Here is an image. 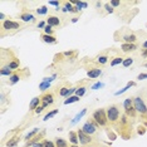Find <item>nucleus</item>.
I'll use <instances>...</instances> for the list:
<instances>
[{
	"mask_svg": "<svg viewBox=\"0 0 147 147\" xmlns=\"http://www.w3.org/2000/svg\"><path fill=\"white\" fill-rule=\"evenodd\" d=\"M133 107L136 109L137 115H140V117L143 119V121H147V107L143 102V99L141 97H136L133 99ZM147 124V122H146Z\"/></svg>",
	"mask_w": 147,
	"mask_h": 147,
	"instance_id": "f257e3e1",
	"label": "nucleus"
},
{
	"mask_svg": "<svg viewBox=\"0 0 147 147\" xmlns=\"http://www.w3.org/2000/svg\"><path fill=\"white\" fill-rule=\"evenodd\" d=\"M79 101V97L78 96H73V97H69L68 99L64 101V105H69V103H74V102H78Z\"/></svg>",
	"mask_w": 147,
	"mask_h": 147,
	"instance_id": "b1692460",
	"label": "nucleus"
},
{
	"mask_svg": "<svg viewBox=\"0 0 147 147\" xmlns=\"http://www.w3.org/2000/svg\"><path fill=\"white\" fill-rule=\"evenodd\" d=\"M147 78V73H142V74H138V77H137V79H146Z\"/></svg>",
	"mask_w": 147,
	"mask_h": 147,
	"instance_id": "a19ab883",
	"label": "nucleus"
},
{
	"mask_svg": "<svg viewBox=\"0 0 147 147\" xmlns=\"http://www.w3.org/2000/svg\"><path fill=\"white\" fill-rule=\"evenodd\" d=\"M77 20H78V18H73V19H72V23H77Z\"/></svg>",
	"mask_w": 147,
	"mask_h": 147,
	"instance_id": "8fccbe9b",
	"label": "nucleus"
},
{
	"mask_svg": "<svg viewBox=\"0 0 147 147\" xmlns=\"http://www.w3.org/2000/svg\"><path fill=\"white\" fill-rule=\"evenodd\" d=\"M85 91H87V88H85V87H78L77 91H75V96L82 97V96H83V94L85 93Z\"/></svg>",
	"mask_w": 147,
	"mask_h": 147,
	"instance_id": "a878e982",
	"label": "nucleus"
},
{
	"mask_svg": "<svg viewBox=\"0 0 147 147\" xmlns=\"http://www.w3.org/2000/svg\"><path fill=\"white\" fill-rule=\"evenodd\" d=\"M57 113H58V109H53V111H52V112L47 113V115H45V117H44V121H47V119L52 118V117H54V116H56Z\"/></svg>",
	"mask_w": 147,
	"mask_h": 147,
	"instance_id": "2f4dec72",
	"label": "nucleus"
},
{
	"mask_svg": "<svg viewBox=\"0 0 147 147\" xmlns=\"http://www.w3.org/2000/svg\"><path fill=\"white\" fill-rule=\"evenodd\" d=\"M143 48H145V49H147V40H146L145 43H143Z\"/></svg>",
	"mask_w": 147,
	"mask_h": 147,
	"instance_id": "3c124183",
	"label": "nucleus"
},
{
	"mask_svg": "<svg viewBox=\"0 0 147 147\" xmlns=\"http://www.w3.org/2000/svg\"><path fill=\"white\" fill-rule=\"evenodd\" d=\"M69 141L73 143V145H77V143L79 142L78 134L75 133V132H73V131H70V132H69Z\"/></svg>",
	"mask_w": 147,
	"mask_h": 147,
	"instance_id": "a211bd4d",
	"label": "nucleus"
},
{
	"mask_svg": "<svg viewBox=\"0 0 147 147\" xmlns=\"http://www.w3.org/2000/svg\"><path fill=\"white\" fill-rule=\"evenodd\" d=\"M49 87H50V83H49V82H42V83L39 84V89L40 91H45V89H48Z\"/></svg>",
	"mask_w": 147,
	"mask_h": 147,
	"instance_id": "7c9ffc66",
	"label": "nucleus"
},
{
	"mask_svg": "<svg viewBox=\"0 0 147 147\" xmlns=\"http://www.w3.org/2000/svg\"><path fill=\"white\" fill-rule=\"evenodd\" d=\"M69 147H78L77 145H72V146H69Z\"/></svg>",
	"mask_w": 147,
	"mask_h": 147,
	"instance_id": "603ef678",
	"label": "nucleus"
},
{
	"mask_svg": "<svg viewBox=\"0 0 147 147\" xmlns=\"http://www.w3.org/2000/svg\"><path fill=\"white\" fill-rule=\"evenodd\" d=\"M77 134H78L79 143H81V145H83L84 147L85 146H89V145H93V143H94V140L92 138L89 134H85L83 131H82V128H81V130H78Z\"/></svg>",
	"mask_w": 147,
	"mask_h": 147,
	"instance_id": "20e7f679",
	"label": "nucleus"
},
{
	"mask_svg": "<svg viewBox=\"0 0 147 147\" xmlns=\"http://www.w3.org/2000/svg\"><path fill=\"white\" fill-rule=\"evenodd\" d=\"M109 5L113 8V7H119L121 5V1H117V0H112L111 3H109Z\"/></svg>",
	"mask_w": 147,
	"mask_h": 147,
	"instance_id": "4c0bfd02",
	"label": "nucleus"
},
{
	"mask_svg": "<svg viewBox=\"0 0 147 147\" xmlns=\"http://www.w3.org/2000/svg\"><path fill=\"white\" fill-rule=\"evenodd\" d=\"M85 147H102V146H99L98 143H93V145H89V146H85Z\"/></svg>",
	"mask_w": 147,
	"mask_h": 147,
	"instance_id": "49530a36",
	"label": "nucleus"
},
{
	"mask_svg": "<svg viewBox=\"0 0 147 147\" xmlns=\"http://www.w3.org/2000/svg\"><path fill=\"white\" fill-rule=\"evenodd\" d=\"M107 60H108V57L107 56H99L97 58V63H99V64H106Z\"/></svg>",
	"mask_w": 147,
	"mask_h": 147,
	"instance_id": "cd10ccee",
	"label": "nucleus"
},
{
	"mask_svg": "<svg viewBox=\"0 0 147 147\" xmlns=\"http://www.w3.org/2000/svg\"><path fill=\"white\" fill-rule=\"evenodd\" d=\"M43 109H44V107H43V106H39L38 108L35 109V113H36V115H39V113H42V112H43Z\"/></svg>",
	"mask_w": 147,
	"mask_h": 147,
	"instance_id": "79ce46f5",
	"label": "nucleus"
},
{
	"mask_svg": "<svg viewBox=\"0 0 147 147\" xmlns=\"http://www.w3.org/2000/svg\"><path fill=\"white\" fill-rule=\"evenodd\" d=\"M38 132H39V128H34V130H33V131H32V132H30V133H28V134H26L25 140H30V138H32V137H34V136H35V134H36V133H38Z\"/></svg>",
	"mask_w": 147,
	"mask_h": 147,
	"instance_id": "473e14b6",
	"label": "nucleus"
},
{
	"mask_svg": "<svg viewBox=\"0 0 147 147\" xmlns=\"http://www.w3.org/2000/svg\"><path fill=\"white\" fill-rule=\"evenodd\" d=\"M40 99H42V106L44 107V108L54 102V97H53V94L52 93H44L40 97Z\"/></svg>",
	"mask_w": 147,
	"mask_h": 147,
	"instance_id": "0eeeda50",
	"label": "nucleus"
},
{
	"mask_svg": "<svg viewBox=\"0 0 147 147\" xmlns=\"http://www.w3.org/2000/svg\"><path fill=\"white\" fill-rule=\"evenodd\" d=\"M133 107V99H131V98H126L123 102V108H124V112L128 111L130 108H132Z\"/></svg>",
	"mask_w": 147,
	"mask_h": 147,
	"instance_id": "dca6fc26",
	"label": "nucleus"
},
{
	"mask_svg": "<svg viewBox=\"0 0 147 147\" xmlns=\"http://www.w3.org/2000/svg\"><path fill=\"white\" fill-rule=\"evenodd\" d=\"M36 13L39 15H44V14L48 13V9H47V7H40V8L36 9Z\"/></svg>",
	"mask_w": 147,
	"mask_h": 147,
	"instance_id": "72a5a7b5",
	"label": "nucleus"
},
{
	"mask_svg": "<svg viewBox=\"0 0 147 147\" xmlns=\"http://www.w3.org/2000/svg\"><path fill=\"white\" fill-rule=\"evenodd\" d=\"M138 133H140V134H143V133H145V128H143V127H138Z\"/></svg>",
	"mask_w": 147,
	"mask_h": 147,
	"instance_id": "c03bdc74",
	"label": "nucleus"
},
{
	"mask_svg": "<svg viewBox=\"0 0 147 147\" xmlns=\"http://www.w3.org/2000/svg\"><path fill=\"white\" fill-rule=\"evenodd\" d=\"M43 145H44V147H56V145H54L52 141H49V140H44V141H43Z\"/></svg>",
	"mask_w": 147,
	"mask_h": 147,
	"instance_id": "e433bc0d",
	"label": "nucleus"
},
{
	"mask_svg": "<svg viewBox=\"0 0 147 147\" xmlns=\"http://www.w3.org/2000/svg\"><path fill=\"white\" fill-rule=\"evenodd\" d=\"M105 9H106L107 13H113V11H115V10H113V8H112L109 4H106V5H105Z\"/></svg>",
	"mask_w": 147,
	"mask_h": 147,
	"instance_id": "58836bf2",
	"label": "nucleus"
},
{
	"mask_svg": "<svg viewBox=\"0 0 147 147\" xmlns=\"http://www.w3.org/2000/svg\"><path fill=\"white\" fill-rule=\"evenodd\" d=\"M69 89H70L69 87H62L58 93H59L60 97H66V96H68V94H69Z\"/></svg>",
	"mask_w": 147,
	"mask_h": 147,
	"instance_id": "5701e85b",
	"label": "nucleus"
},
{
	"mask_svg": "<svg viewBox=\"0 0 147 147\" xmlns=\"http://www.w3.org/2000/svg\"><path fill=\"white\" fill-rule=\"evenodd\" d=\"M145 67H146V68H147V63H146V64H145Z\"/></svg>",
	"mask_w": 147,
	"mask_h": 147,
	"instance_id": "864d4df0",
	"label": "nucleus"
},
{
	"mask_svg": "<svg viewBox=\"0 0 147 147\" xmlns=\"http://www.w3.org/2000/svg\"><path fill=\"white\" fill-rule=\"evenodd\" d=\"M121 49L127 53V52H133V50H136L137 47H136L134 44H131V43H124V44L121 45Z\"/></svg>",
	"mask_w": 147,
	"mask_h": 147,
	"instance_id": "9d476101",
	"label": "nucleus"
},
{
	"mask_svg": "<svg viewBox=\"0 0 147 147\" xmlns=\"http://www.w3.org/2000/svg\"><path fill=\"white\" fill-rule=\"evenodd\" d=\"M74 5H75V8H77L78 10H79V9H82V8L85 9V8L88 7L87 3H83V1H77V3H74Z\"/></svg>",
	"mask_w": 147,
	"mask_h": 147,
	"instance_id": "c756f323",
	"label": "nucleus"
},
{
	"mask_svg": "<svg viewBox=\"0 0 147 147\" xmlns=\"http://www.w3.org/2000/svg\"><path fill=\"white\" fill-rule=\"evenodd\" d=\"M42 39H43V42H44V43H50V44H53V43L57 42V39L54 38L53 35H47V34H43Z\"/></svg>",
	"mask_w": 147,
	"mask_h": 147,
	"instance_id": "2eb2a0df",
	"label": "nucleus"
},
{
	"mask_svg": "<svg viewBox=\"0 0 147 147\" xmlns=\"http://www.w3.org/2000/svg\"><path fill=\"white\" fill-rule=\"evenodd\" d=\"M85 113H87V108H83V109H82V111L79 112L78 115L74 117V119H73V121H72V124H75V123H77V122H79V119H81L82 117H83V116L85 115Z\"/></svg>",
	"mask_w": 147,
	"mask_h": 147,
	"instance_id": "f3484780",
	"label": "nucleus"
},
{
	"mask_svg": "<svg viewBox=\"0 0 147 147\" xmlns=\"http://www.w3.org/2000/svg\"><path fill=\"white\" fill-rule=\"evenodd\" d=\"M19 79H20V75L15 73V74H13L10 77V84H15L17 82H19Z\"/></svg>",
	"mask_w": 147,
	"mask_h": 147,
	"instance_id": "c85d7f7f",
	"label": "nucleus"
},
{
	"mask_svg": "<svg viewBox=\"0 0 147 147\" xmlns=\"http://www.w3.org/2000/svg\"><path fill=\"white\" fill-rule=\"evenodd\" d=\"M132 85H134V83H133V82H130V83H128L127 85H126V87H124V88H122V89L121 91H118V92H116V96H119V94H122V93H123V92H126L127 89H128V88H130V87H132Z\"/></svg>",
	"mask_w": 147,
	"mask_h": 147,
	"instance_id": "393cba45",
	"label": "nucleus"
},
{
	"mask_svg": "<svg viewBox=\"0 0 147 147\" xmlns=\"http://www.w3.org/2000/svg\"><path fill=\"white\" fill-rule=\"evenodd\" d=\"M132 63H133V59H132V58H127V59L123 60V63H122V64H123V67H126V68H127V67H130Z\"/></svg>",
	"mask_w": 147,
	"mask_h": 147,
	"instance_id": "c9c22d12",
	"label": "nucleus"
},
{
	"mask_svg": "<svg viewBox=\"0 0 147 147\" xmlns=\"http://www.w3.org/2000/svg\"><path fill=\"white\" fill-rule=\"evenodd\" d=\"M38 26H39V28H45V26H44V23H43V21H40V23L38 24Z\"/></svg>",
	"mask_w": 147,
	"mask_h": 147,
	"instance_id": "de8ad7c7",
	"label": "nucleus"
},
{
	"mask_svg": "<svg viewBox=\"0 0 147 147\" xmlns=\"http://www.w3.org/2000/svg\"><path fill=\"white\" fill-rule=\"evenodd\" d=\"M92 117H93L94 122L98 124V126H106L107 123H108V118H107V112L105 109H97V111L93 112V115H92Z\"/></svg>",
	"mask_w": 147,
	"mask_h": 147,
	"instance_id": "7ed1b4c3",
	"label": "nucleus"
},
{
	"mask_svg": "<svg viewBox=\"0 0 147 147\" xmlns=\"http://www.w3.org/2000/svg\"><path fill=\"white\" fill-rule=\"evenodd\" d=\"M121 63H123V59H122L121 57H117L111 62V67H116V66H118V64H121Z\"/></svg>",
	"mask_w": 147,
	"mask_h": 147,
	"instance_id": "bb28decb",
	"label": "nucleus"
},
{
	"mask_svg": "<svg viewBox=\"0 0 147 147\" xmlns=\"http://www.w3.org/2000/svg\"><path fill=\"white\" fill-rule=\"evenodd\" d=\"M49 5H53V7H57L59 9V1H49Z\"/></svg>",
	"mask_w": 147,
	"mask_h": 147,
	"instance_id": "37998d69",
	"label": "nucleus"
},
{
	"mask_svg": "<svg viewBox=\"0 0 147 147\" xmlns=\"http://www.w3.org/2000/svg\"><path fill=\"white\" fill-rule=\"evenodd\" d=\"M82 131H83L85 134H89V136H92V134H94L97 132V127L94 126V123L92 121H88V122H85V123L83 124Z\"/></svg>",
	"mask_w": 147,
	"mask_h": 147,
	"instance_id": "423d86ee",
	"label": "nucleus"
},
{
	"mask_svg": "<svg viewBox=\"0 0 147 147\" xmlns=\"http://www.w3.org/2000/svg\"><path fill=\"white\" fill-rule=\"evenodd\" d=\"M18 142H19V136H14L11 140H9V141H8L7 146H8V147H14V146H17V145H18Z\"/></svg>",
	"mask_w": 147,
	"mask_h": 147,
	"instance_id": "aec40b11",
	"label": "nucleus"
},
{
	"mask_svg": "<svg viewBox=\"0 0 147 147\" xmlns=\"http://www.w3.org/2000/svg\"><path fill=\"white\" fill-rule=\"evenodd\" d=\"M43 136H44V131H43V132H42L40 134H39V136H35L32 141H28V142H26V146H34L35 143H38L39 141L42 140V137H43Z\"/></svg>",
	"mask_w": 147,
	"mask_h": 147,
	"instance_id": "4468645a",
	"label": "nucleus"
},
{
	"mask_svg": "<svg viewBox=\"0 0 147 147\" xmlns=\"http://www.w3.org/2000/svg\"><path fill=\"white\" fill-rule=\"evenodd\" d=\"M44 32H45V34L47 35H52L54 33V30H53V26H50V25H47L44 28Z\"/></svg>",
	"mask_w": 147,
	"mask_h": 147,
	"instance_id": "f704fd0d",
	"label": "nucleus"
},
{
	"mask_svg": "<svg viewBox=\"0 0 147 147\" xmlns=\"http://www.w3.org/2000/svg\"><path fill=\"white\" fill-rule=\"evenodd\" d=\"M103 87V83H101V82H98V83H96L94 85H92V89H98V88Z\"/></svg>",
	"mask_w": 147,
	"mask_h": 147,
	"instance_id": "ea45409f",
	"label": "nucleus"
},
{
	"mask_svg": "<svg viewBox=\"0 0 147 147\" xmlns=\"http://www.w3.org/2000/svg\"><path fill=\"white\" fill-rule=\"evenodd\" d=\"M119 108L117 105H113V106H109L107 108V118H108V122L111 124H115L117 126V123L119 122Z\"/></svg>",
	"mask_w": 147,
	"mask_h": 147,
	"instance_id": "f03ea898",
	"label": "nucleus"
},
{
	"mask_svg": "<svg viewBox=\"0 0 147 147\" xmlns=\"http://www.w3.org/2000/svg\"><path fill=\"white\" fill-rule=\"evenodd\" d=\"M20 19L23 21H30V23H33L35 20V18H34V15H32L29 13H23L20 15Z\"/></svg>",
	"mask_w": 147,
	"mask_h": 147,
	"instance_id": "f8f14e48",
	"label": "nucleus"
},
{
	"mask_svg": "<svg viewBox=\"0 0 147 147\" xmlns=\"http://www.w3.org/2000/svg\"><path fill=\"white\" fill-rule=\"evenodd\" d=\"M102 74V69H99V68H94V69H89L87 72V75L89 78H97V77H99V75Z\"/></svg>",
	"mask_w": 147,
	"mask_h": 147,
	"instance_id": "1a4fd4ad",
	"label": "nucleus"
},
{
	"mask_svg": "<svg viewBox=\"0 0 147 147\" xmlns=\"http://www.w3.org/2000/svg\"><path fill=\"white\" fill-rule=\"evenodd\" d=\"M137 36L134 34H127V35H123V40L126 43H131V44H133V42H136Z\"/></svg>",
	"mask_w": 147,
	"mask_h": 147,
	"instance_id": "6ab92c4d",
	"label": "nucleus"
},
{
	"mask_svg": "<svg viewBox=\"0 0 147 147\" xmlns=\"http://www.w3.org/2000/svg\"><path fill=\"white\" fill-rule=\"evenodd\" d=\"M48 25L50 26H59L60 25V19L58 17H49L47 19Z\"/></svg>",
	"mask_w": 147,
	"mask_h": 147,
	"instance_id": "6e6552de",
	"label": "nucleus"
},
{
	"mask_svg": "<svg viewBox=\"0 0 147 147\" xmlns=\"http://www.w3.org/2000/svg\"><path fill=\"white\" fill-rule=\"evenodd\" d=\"M0 18H1V20H3V21H5V20H4V19H5V15H4V14H3V13H1V14H0Z\"/></svg>",
	"mask_w": 147,
	"mask_h": 147,
	"instance_id": "09e8293b",
	"label": "nucleus"
},
{
	"mask_svg": "<svg viewBox=\"0 0 147 147\" xmlns=\"http://www.w3.org/2000/svg\"><path fill=\"white\" fill-rule=\"evenodd\" d=\"M56 147H68V143H67V141L63 140V138H57Z\"/></svg>",
	"mask_w": 147,
	"mask_h": 147,
	"instance_id": "4be33fe9",
	"label": "nucleus"
},
{
	"mask_svg": "<svg viewBox=\"0 0 147 147\" xmlns=\"http://www.w3.org/2000/svg\"><path fill=\"white\" fill-rule=\"evenodd\" d=\"M11 73H13V70L9 68V67H3V68L0 69V74L1 75H10L11 77V75H13Z\"/></svg>",
	"mask_w": 147,
	"mask_h": 147,
	"instance_id": "412c9836",
	"label": "nucleus"
},
{
	"mask_svg": "<svg viewBox=\"0 0 147 147\" xmlns=\"http://www.w3.org/2000/svg\"><path fill=\"white\" fill-rule=\"evenodd\" d=\"M33 147H44V145H43V142H38V143H35Z\"/></svg>",
	"mask_w": 147,
	"mask_h": 147,
	"instance_id": "a18cd8bd",
	"label": "nucleus"
},
{
	"mask_svg": "<svg viewBox=\"0 0 147 147\" xmlns=\"http://www.w3.org/2000/svg\"><path fill=\"white\" fill-rule=\"evenodd\" d=\"M19 66H20V63H19V60L17 59V58H14L13 60H11V62H9L7 66L5 67H9V68H10L11 70H14V69H17V68H19Z\"/></svg>",
	"mask_w": 147,
	"mask_h": 147,
	"instance_id": "ddd939ff",
	"label": "nucleus"
},
{
	"mask_svg": "<svg viewBox=\"0 0 147 147\" xmlns=\"http://www.w3.org/2000/svg\"><path fill=\"white\" fill-rule=\"evenodd\" d=\"M20 24L17 21H11V20H5L1 23V28L3 30H18L20 29Z\"/></svg>",
	"mask_w": 147,
	"mask_h": 147,
	"instance_id": "39448f33",
	"label": "nucleus"
},
{
	"mask_svg": "<svg viewBox=\"0 0 147 147\" xmlns=\"http://www.w3.org/2000/svg\"><path fill=\"white\" fill-rule=\"evenodd\" d=\"M40 102H42V99L39 97L33 98L32 103H30V106H29V109H30V111H35V109L39 107V103H40Z\"/></svg>",
	"mask_w": 147,
	"mask_h": 147,
	"instance_id": "9b49d317",
	"label": "nucleus"
}]
</instances>
